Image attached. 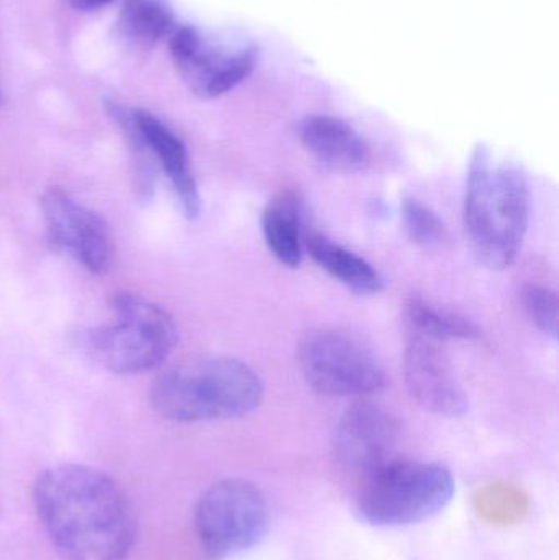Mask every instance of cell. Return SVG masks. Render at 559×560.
<instances>
[{
    "label": "cell",
    "instance_id": "30bf717a",
    "mask_svg": "<svg viewBox=\"0 0 559 560\" xmlns=\"http://www.w3.org/2000/svg\"><path fill=\"white\" fill-rule=\"evenodd\" d=\"M171 58L187 88L202 98L226 94L255 68L253 49L225 52L196 28L180 26L170 38Z\"/></svg>",
    "mask_w": 559,
    "mask_h": 560
},
{
    "label": "cell",
    "instance_id": "5b68a950",
    "mask_svg": "<svg viewBox=\"0 0 559 560\" xmlns=\"http://www.w3.org/2000/svg\"><path fill=\"white\" fill-rule=\"evenodd\" d=\"M179 331L173 316L135 293L112 300V322L89 335L92 358L115 374H141L160 368L176 348Z\"/></svg>",
    "mask_w": 559,
    "mask_h": 560
},
{
    "label": "cell",
    "instance_id": "e0dca14e",
    "mask_svg": "<svg viewBox=\"0 0 559 560\" xmlns=\"http://www.w3.org/2000/svg\"><path fill=\"white\" fill-rule=\"evenodd\" d=\"M120 28L137 45L151 46L171 32L173 15L161 0H124Z\"/></svg>",
    "mask_w": 559,
    "mask_h": 560
},
{
    "label": "cell",
    "instance_id": "4fadbf2b",
    "mask_svg": "<svg viewBox=\"0 0 559 560\" xmlns=\"http://www.w3.org/2000/svg\"><path fill=\"white\" fill-rule=\"evenodd\" d=\"M308 154L340 173L364 171L373 160L370 143L348 121L331 115H311L299 128Z\"/></svg>",
    "mask_w": 559,
    "mask_h": 560
},
{
    "label": "cell",
    "instance_id": "9c48e42d",
    "mask_svg": "<svg viewBox=\"0 0 559 560\" xmlns=\"http://www.w3.org/2000/svg\"><path fill=\"white\" fill-rule=\"evenodd\" d=\"M46 235L55 248L71 253L92 275H104L114 262L115 246L107 222L61 187L39 197Z\"/></svg>",
    "mask_w": 559,
    "mask_h": 560
},
{
    "label": "cell",
    "instance_id": "7c38bea8",
    "mask_svg": "<svg viewBox=\"0 0 559 560\" xmlns=\"http://www.w3.org/2000/svg\"><path fill=\"white\" fill-rule=\"evenodd\" d=\"M121 121L141 141L147 153L163 167L187 219H197L202 210V199L190 170L189 154L180 138L147 110L121 115Z\"/></svg>",
    "mask_w": 559,
    "mask_h": 560
},
{
    "label": "cell",
    "instance_id": "5bb4252c",
    "mask_svg": "<svg viewBox=\"0 0 559 560\" xmlns=\"http://www.w3.org/2000/svg\"><path fill=\"white\" fill-rule=\"evenodd\" d=\"M304 248L321 269L353 292L373 295L383 290L384 279L377 269L334 240L324 235H311L305 240Z\"/></svg>",
    "mask_w": 559,
    "mask_h": 560
},
{
    "label": "cell",
    "instance_id": "44dd1931",
    "mask_svg": "<svg viewBox=\"0 0 559 560\" xmlns=\"http://www.w3.org/2000/svg\"><path fill=\"white\" fill-rule=\"evenodd\" d=\"M3 104V94H2V88H0V105Z\"/></svg>",
    "mask_w": 559,
    "mask_h": 560
},
{
    "label": "cell",
    "instance_id": "52a82bcc",
    "mask_svg": "<svg viewBox=\"0 0 559 560\" xmlns=\"http://www.w3.org/2000/svg\"><path fill=\"white\" fill-rule=\"evenodd\" d=\"M194 523L210 558H232L263 541L269 529V506L252 482L220 480L200 497Z\"/></svg>",
    "mask_w": 559,
    "mask_h": 560
},
{
    "label": "cell",
    "instance_id": "8992f818",
    "mask_svg": "<svg viewBox=\"0 0 559 560\" xmlns=\"http://www.w3.org/2000/svg\"><path fill=\"white\" fill-rule=\"evenodd\" d=\"M308 387L327 397H368L386 387L387 374L373 349L340 329H314L298 346Z\"/></svg>",
    "mask_w": 559,
    "mask_h": 560
},
{
    "label": "cell",
    "instance_id": "2e32d148",
    "mask_svg": "<svg viewBox=\"0 0 559 560\" xmlns=\"http://www.w3.org/2000/svg\"><path fill=\"white\" fill-rule=\"evenodd\" d=\"M406 318L410 335L426 336L443 345L449 341H475L481 336L478 326L465 316L440 308L420 296L407 300Z\"/></svg>",
    "mask_w": 559,
    "mask_h": 560
},
{
    "label": "cell",
    "instance_id": "3957f363",
    "mask_svg": "<svg viewBox=\"0 0 559 560\" xmlns=\"http://www.w3.org/2000/svg\"><path fill=\"white\" fill-rule=\"evenodd\" d=\"M263 395L265 385L252 365L230 355H199L158 375L150 400L166 420L202 423L245 417Z\"/></svg>",
    "mask_w": 559,
    "mask_h": 560
},
{
    "label": "cell",
    "instance_id": "6da1fadb",
    "mask_svg": "<svg viewBox=\"0 0 559 560\" xmlns=\"http://www.w3.org/2000/svg\"><path fill=\"white\" fill-rule=\"evenodd\" d=\"M35 506L65 560H127L133 551V506L101 470L78 464L46 469L35 483Z\"/></svg>",
    "mask_w": 559,
    "mask_h": 560
},
{
    "label": "cell",
    "instance_id": "ac0fdd59",
    "mask_svg": "<svg viewBox=\"0 0 559 560\" xmlns=\"http://www.w3.org/2000/svg\"><path fill=\"white\" fill-rule=\"evenodd\" d=\"M403 225L414 245L426 252H440L450 242L449 229L443 220L416 197H407L403 202Z\"/></svg>",
    "mask_w": 559,
    "mask_h": 560
},
{
    "label": "cell",
    "instance_id": "d6986e66",
    "mask_svg": "<svg viewBox=\"0 0 559 560\" xmlns=\"http://www.w3.org/2000/svg\"><path fill=\"white\" fill-rule=\"evenodd\" d=\"M522 305L528 319L544 335L558 336V295L550 287L540 283H527L521 293Z\"/></svg>",
    "mask_w": 559,
    "mask_h": 560
},
{
    "label": "cell",
    "instance_id": "277c9868",
    "mask_svg": "<svg viewBox=\"0 0 559 560\" xmlns=\"http://www.w3.org/2000/svg\"><path fill=\"white\" fill-rule=\"evenodd\" d=\"M455 493L442 464L397 459L358 483L354 512L376 528H400L439 515Z\"/></svg>",
    "mask_w": 559,
    "mask_h": 560
},
{
    "label": "cell",
    "instance_id": "ba28073f",
    "mask_svg": "<svg viewBox=\"0 0 559 560\" xmlns=\"http://www.w3.org/2000/svg\"><path fill=\"white\" fill-rule=\"evenodd\" d=\"M400 436V423L391 411L371 401H358L348 408L335 431V459L358 483L363 482L399 459Z\"/></svg>",
    "mask_w": 559,
    "mask_h": 560
},
{
    "label": "cell",
    "instance_id": "7a4b0ae2",
    "mask_svg": "<svg viewBox=\"0 0 559 560\" xmlns=\"http://www.w3.org/2000/svg\"><path fill=\"white\" fill-rule=\"evenodd\" d=\"M532 192L527 174L514 164L496 163L476 151L469 164L463 222L476 258L492 271L511 268L531 223Z\"/></svg>",
    "mask_w": 559,
    "mask_h": 560
},
{
    "label": "cell",
    "instance_id": "ffe728a7",
    "mask_svg": "<svg viewBox=\"0 0 559 560\" xmlns=\"http://www.w3.org/2000/svg\"><path fill=\"white\" fill-rule=\"evenodd\" d=\"M68 2L71 3L74 9L92 12V10H98L107 5L112 0H68Z\"/></svg>",
    "mask_w": 559,
    "mask_h": 560
},
{
    "label": "cell",
    "instance_id": "8fae6325",
    "mask_svg": "<svg viewBox=\"0 0 559 560\" xmlns=\"http://www.w3.org/2000/svg\"><path fill=\"white\" fill-rule=\"evenodd\" d=\"M404 377L410 397L423 410L446 418L463 417L468 411V394L450 364L443 342L409 335Z\"/></svg>",
    "mask_w": 559,
    "mask_h": 560
},
{
    "label": "cell",
    "instance_id": "9a60e30c",
    "mask_svg": "<svg viewBox=\"0 0 559 560\" xmlns=\"http://www.w3.org/2000/svg\"><path fill=\"white\" fill-rule=\"evenodd\" d=\"M261 226L271 255L288 268H299L304 256V242L298 197L291 192H281L269 200L263 212Z\"/></svg>",
    "mask_w": 559,
    "mask_h": 560
}]
</instances>
